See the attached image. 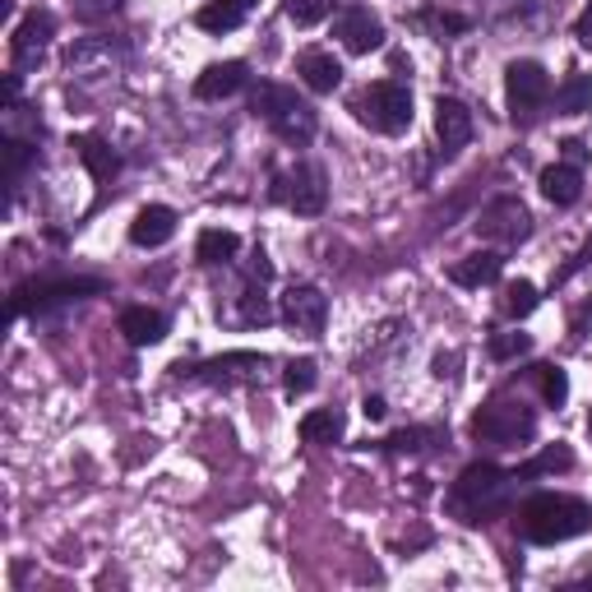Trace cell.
I'll return each mask as SVG.
<instances>
[{
  "label": "cell",
  "instance_id": "8fae6325",
  "mask_svg": "<svg viewBox=\"0 0 592 592\" xmlns=\"http://www.w3.org/2000/svg\"><path fill=\"white\" fill-rule=\"evenodd\" d=\"M324 315H329V301H324L320 288H311V282H301V288H292L288 297H282V320H288L297 333H320Z\"/></svg>",
  "mask_w": 592,
  "mask_h": 592
},
{
  "label": "cell",
  "instance_id": "7a4b0ae2",
  "mask_svg": "<svg viewBox=\"0 0 592 592\" xmlns=\"http://www.w3.org/2000/svg\"><path fill=\"white\" fill-rule=\"evenodd\" d=\"M588 528H592V505L579 496H560V491L532 496L519 513V532L537 547L570 542V537H583Z\"/></svg>",
  "mask_w": 592,
  "mask_h": 592
},
{
  "label": "cell",
  "instance_id": "4dcf8cb0",
  "mask_svg": "<svg viewBox=\"0 0 592 592\" xmlns=\"http://www.w3.org/2000/svg\"><path fill=\"white\" fill-rule=\"evenodd\" d=\"M528 347H532L528 333H496V339H491V356H496V362H513V356H523Z\"/></svg>",
  "mask_w": 592,
  "mask_h": 592
},
{
  "label": "cell",
  "instance_id": "1f68e13d",
  "mask_svg": "<svg viewBox=\"0 0 592 592\" xmlns=\"http://www.w3.org/2000/svg\"><path fill=\"white\" fill-rule=\"evenodd\" d=\"M29 163H33V148L19 144V139H6V176H10V181H19V172Z\"/></svg>",
  "mask_w": 592,
  "mask_h": 592
},
{
  "label": "cell",
  "instance_id": "3957f363",
  "mask_svg": "<svg viewBox=\"0 0 592 592\" xmlns=\"http://www.w3.org/2000/svg\"><path fill=\"white\" fill-rule=\"evenodd\" d=\"M537 430V412L523 398H491L472 417V440L481 445H523Z\"/></svg>",
  "mask_w": 592,
  "mask_h": 592
},
{
  "label": "cell",
  "instance_id": "52a82bcc",
  "mask_svg": "<svg viewBox=\"0 0 592 592\" xmlns=\"http://www.w3.org/2000/svg\"><path fill=\"white\" fill-rule=\"evenodd\" d=\"M505 97H509L513 121H532L551 102V74L537 61H513L505 70Z\"/></svg>",
  "mask_w": 592,
  "mask_h": 592
},
{
  "label": "cell",
  "instance_id": "cb8c5ba5",
  "mask_svg": "<svg viewBox=\"0 0 592 592\" xmlns=\"http://www.w3.org/2000/svg\"><path fill=\"white\" fill-rule=\"evenodd\" d=\"M588 102H592V80L588 74H570L564 89H555V112H564V116L588 112Z\"/></svg>",
  "mask_w": 592,
  "mask_h": 592
},
{
  "label": "cell",
  "instance_id": "d590c367",
  "mask_svg": "<svg viewBox=\"0 0 592 592\" xmlns=\"http://www.w3.org/2000/svg\"><path fill=\"white\" fill-rule=\"evenodd\" d=\"M362 412H366V422H384V412H390V407H384V398H380V394H371V398L362 403Z\"/></svg>",
  "mask_w": 592,
  "mask_h": 592
},
{
  "label": "cell",
  "instance_id": "44dd1931",
  "mask_svg": "<svg viewBox=\"0 0 592 592\" xmlns=\"http://www.w3.org/2000/svg\"><path fill=\"white\" fill-rule=\"evenodd\" d=\"M250 107H255V116L260 121H278V116H288L292 107H301V97L292 93V89H282V84H260L255 89V97H250Z\"/></svg>",
  "mask_w": 592,
  "mask_h": 592
},
{
  "label": "cell",
  "instance_id": "9c48e42d",
  "mask_svg": "<svg viewBox=\"0 0 592 592\" xmlns=\"http://www.w3.org/2000/svg\"><path fill=\"white\" fill-rule=\"evenodd\" d=\"M333 33H339V42L352 51V56H371L375 46H384V23H380L366 6L343 10L339 23H333Z\"/></svg>",
  "mask_w": 592,
  "mask_h": 592
},
{
  "label": "cell",
  "instance_id": "5b68a950",
  "mask_svg": "<svg viewBox=\"0 0 592 592\" xmlns=\"http://www.w3.org/2000/svg\"><path fill=\"white\" fill-rule=\"evenodd\" d=\"M273 199L288 204L292 214L301 218H315L329 199V186H324V167L320 163H297L292 172H278L273 176Z\"/></svg>",
  "mask_w": 592,
  "mask_h": 592
},
{
  "label": "cell",
  "instance_id": "83f0119b",
  "mask_svg": "<svg viewBox=\"0 0 592 592\" xmlns=\"http://www.w3.org/2000/svg\"><path fill=\"white\" fill-rule=\"evenodd\" d=\"M537 384H542V398L551 407H560L564 398H570V375H564L560 366H537Z\"/></svg>",
  "mask_w": 592,
  "mask_h": 592
},
{
  "label": "cell",
  "instance_id": "f1b7e54d",
  "mask_svg": "<svg viewBox=\"0 0 592 592\" xmlns=\"http://www.w3.org/2000/svg\"><path fill=\"white\" fill-rule=\"evenodd\" d=\"M273 320V305L264 301L260 288H246L241 292V324H269Z\"/></svg>",
  "mask_w": 592,
  "mask_h": 592
},
{
  "label": "cell",
  "instance_id": "603a6c76",
  "mask_svg": "<svg viewBox=\"0 0 592 592\" xmlns=\"http://www.w3.org/2000/svg\"><path fill=\"white\" fill-rule=\"evenodd\" d=\"M241 19H246V10L227 6V0H214V6H204L195 14V23H199L204 33H231V29H241Z\"/></svg>",
  "mask_w": 592,
  "mask_h": 592
},
{
  "label": "cell",
  "instance_id": "d6a6232c",
  "mask_svg": "<svg viewBox=\"0 0 592 592\" xmlns=\"http://www.w3.org/2000/svg\"><path fill=\"white\" fill-rule=\"evenodd\" d=\"M315 390V362H292L288 366V394H305Z\"/></svg>",
  "mask_w": 592,
  "mask_h": 592
},
{
  "label": "cell",
  "instance_id": "e0dca14e",
  "mask_svg": "<svg viewBox=\"0 0 592 592\" xmlns=\"http://www.w3.org/2000/svg\"><path fill=\"white\" fill-rule=\"evenodd\" d=\"M542 195L555 204V209H570V204H579L583 195V172L574 163H555L542 172Z\"/></svg>",
  "mask_w": 592,
  "mask_h": 592
},
{
  "label": "cell",
  "instance_id": "8d00e7d4",
  "mask_svg": "<svg viewBox=\"0 0 592 592\" xmlns=\"http://www.w3.org/2000/svg\"><path fill=\"white\" fill-rule=\"evenodd\" d=\"M564 158L579 167V163H583V144H579V139H564Z\"/></svg>",
  "mask_w": 592,
  "mask_h": 592
},
{
  "label": "cell",
  "instance_id": "9a60e30c",
  "mask_svg": "<svg viewBox=\"0 0 592 592\" xmlns=\"http://www.w3.org/2000/svg\"><path fill=\"white\" fill-rule=\"evenodd\" d=\"M297 74H301V84L311 89V93H333L343 84V65L329 56V51H301L297 56Z\"/></svg>",
  "mask_w": 592,
  "mask_h": 592
},
{
  "label": "cell",
  "instance_id": "f35d334b",
  "mask_svg": "<svg viewBox=\"0 0 592 592\" xmlns=\"http://www.w3.org/2000/svg\"><path fill=\"white\" fill-rule=\"evenodd\" d=\"M588 435H592V417H588Z\"/></svg>",
  "mask_w": 592,
  "mask_h": 592
},
{
  "label": "cell",
  "instance_id": "30bf717a",
  "mask_svg": "<svg viewBox=\"0 0 592 592\" xmlns=\"http://www.w3.org/2000/svg\"><path fill=\"white\" fill-rule=\"evenodd\" d=\"M51 33H56V19H51L46 10H33L29 19L19 23L14 38H10V51H14V74H19V70H33V65L42 61V51H46Z\"/></svg>",
  "mask_w": 592,
  "mask_h": 592
},
{
  "label": "cell",
  "instance_id": "74e56055",
  "mask_svg": "<svg viewBox=\"0 0 592 592\" xmlns=\"http://www.w3.org/2000/svg\"><path fill=\"white\" fill-rule=\"evenodd\" d=\"M227 6H237V10H250V6H260V0H227Z\"/></svg>",
  "mask_w": 592,
  "mask_h": 592
},
{
  "label": "cell",
  "instance_id": "2e32d148",
  "mask_svg": "<svg viewBox=\"0 0 592 592\" xmlns=\"http://www.w3.org/2000/svg\"><path fill=\"white\" fill-rule=\"evenodd\" d=\"M121 333L135 347H153L167 339V320L158 311H148V305H131V311H121Z\"/></svg>",
  "mask_w": 592,
  "mask_h": 592
},
{
  "label": "cell",
  "instance_id": "6da1fadb",
  "mask_svg": "<svg viewBox=\"0 0 592 592\" xmlns=\"http://www.w3.org/2000/svg\"><path fill=\"white\" fill-rule=\"evenodd\" d=\"M513 481H519V472H505L496 463H472V468H463L454 481L449 513L458 523H491L509 509Z\"/></svg>",
  "mask_w": 592,
  "mask_h": 592
},
{
  "label": "cell",
  "instance_id": "ba28073f",
  "mask_svg": "<svg viewBox=\"0 0 592 592\" xmlns=\"http://www.w3.org/2000/svg\"><path fill=\"white\" fill-rule=\"evenodd\" d=\"M528 231H532V214L523 209V199H513V195L491 199V204L481 209V218H477V237L500 241V246L528 241Z\"/></svg>",
  "mask_w": 592,
  "mask_h": 592
},
{
  "label": "cell",
  "instance_id": "e575fe53",
  "mask_svg": "<svg viewBox=\"0 0 592 592\" xmlns=\"http://www.w3.org/2000/svg\"><path fill=\"white\" fill-rule=\"evenodd\" d=\"M574 38H579V42H583V46L592 51V0H588V6H583V14L574 19Z\"/></svg>",
  "mask_w": 592,
  "mask_h": 592
},
{
  "label": "cell",
  "instance_id": "277c9868",
  "mask_svg": "<svg viewBox=\"0 0 592 592\" xmlns=\"http://www.w3.org/2000/svg\"><path fill=\"white\" fill-rule=\"evenodd\" d=\"M356 116H362L371 131H380V135H403L412 125V93H407V84H398V80L371 84L362 97H356Z\"/></svg>",
  "mask_w": 592,
  "mask_h": 592
},
{
  "label": "cell",
  "instance_id": "ab89813d",
  "mask_svg": "<svg viewBox=\"0 0 592 592\" xmlns=\"http://www.w3.org/2000/svg\"><path fill=\"white\" fill-rule=\"evenodd\" d=\"M588 315H592V305H588Z\"/></svg>",
  "mask_w": 592,
  "mask_h": 592
},
{
  "label": "cell",
  "instance_id": "7402d4cb",
  "mask_svg": "<svg viewBox=\"0 0 592 592\" xmlns=\"http://www.w3.org/2000/svg\"><path fill=\"white\" fill-rule=\"evenodd\" d=\"M80 158H84V167L93 172V181H112V176L121 172L116 148H112L107 139H97V135H84V139H80Z\"/></svg>",
  "mask_w": 592,
  "mask_h": 592
},
{
  "label": "cell",
  "instance_id": "836d02e7",
  "mask_svg": "<svg viewBox=\"0 0 592 592\" xmlns=\"http://www.w3.org/2000/svg\"><path fill=\"white\" fill-rule=\"evenodd\" d=\"M422 19L435 23L440 33H463V29H468V19H463V14H440V10H430V14H422Z\"/></svg>",
  "mask_w": 592,
  "mask_h": 592
},
{
  "label": "cell",
  "instance_id": "8992f818",
  "mask_svg": "<svg viewBox=\"0 0 592 592\" xmlns=\"http://www.w3.org/2000/svg\"><path fill=\"white\" fill-rule=\"evenodd\" d=\"M102 292V278H38V282H23L10 301V315H29V311H46V305H61V301H84Z\"/></svg>",
  "mask_w": 592,
  "mask_h": 592
},
{
  "label": "cell",
  "instance_id": "f546056e",
  "mask_svg": "<svg viewBox=\"0 0 592 592\" xmlns=\"http://www.w3.org/2000/svg\"><path fill=\"white\" fill-rule=\"evenodd\" d=\"M329 14V0H288V19L297 23V29H311V23H320Z\"/></svg>",
  "mask_w": 592,
  "mask_h": 592
},
{
  "label": "cell",
  "instance_id": "d4e9b609",
  "mask_svg": "<svg viewBox=\"0 0 592 592\" xmlns=\"http://www.w3.org/2000/svg\"><path fill=\"white\" fill-rule=\"evenodd\" d=\"M570 468H574V454L564 449V445H551V449L537 454L532 463H523V468H519V481H523V477H547V472H570Z\"/></svg>",
  "mask_w": 592,
  "mask_h": 592
},
{
  "label": "cell",
  "instance_id": "4fadbf2b",
  "mask_svg": "<svg viewBox=\"0 0 592 592\" xmlns=\"http://www.w3.org/2000/svg\"><path fill=\"white\" fill-rule=\"evenodd\" d=\"M172 237H176V214L167 209V204H148V209H139L135 222H131V241L139 250H158Z\"/></svg>",
  "mask_w": 592,
  "mask_h": 592
},
{
  "label": "cell",
  "instance_id": "5bb4252c",
  "mask_svg": "<svg viewBox=\"0 0 592 592\" xmlns=\"http://www.w3.org/2000/svg\"><path fill=\"white\" fill-rule=\"evenodd\" d=\"M246 61H222V65H209L195 80V97H204V102H222V97H231V93H241L246 89Z\"/></svg>",
  "mask_w": 592,
  "mask_h": 592
},
{
  "label": "cell",
  "instance_id": "d6986e66",
  "mask_svg": "<svg viewBox=\"0 0 592 592\" xmlns=\"http://www.w3.org/2000/svg\"><path fill=\"white\" fill-rule=\"evenodd\" d=\"M500 269H505V260L496 250H477V255H468V260H458L449 269V278L458 282V288H486V282L500 278Z\"/></svg>",
  "mask_w": 592,
  "mask_h": 592
},
{
  "label": "cell",
  "instance_id": "4316f807",
  "mask_svg": "<svg viewBox=\"0 0 592 592\" xmlns=\"http://www.w3.org/2000/svg\"><path fill=\"white\" fill-rule=\"evenodd\" d=\"M537 311V288H532V282H509V288H505V315L509 320H523V315H532Z\"/></svg>",
  "mask_w": 592,
  "mask_h": 592
},
{
  "label": "cell",
  "instance_id": "484cf974",
  "mask_svg": "<svg viewBox=\"0 0 592 592\" xmlns=\"http://www.w3.org/2000/svg\"><path fill=\"white\" fill-rule=\"evenodd\" d=\"M430 440H440V430L412 426V430H394L390 440H384V449H390V454H422V449H430Z\"/></svg>",
  "mask_w": 592,
  "mask_h": 592
},
{
  "label": "cell",
  "instance_id": "ac0fdd59",
  "mask_svg": "<svg viewBox=\"0 0 592 592\" xmlns=\"http://www.w3.org/2000/svg\"><path fill=\"white\" fill-rule=\"evenodd\" d=\"M237 250H241V237H237V231H227V227H204L199 241H195V260L214 269V264H231V260H237Z\"/></svg>",
  "mask_w": 592,
  "mask_h": 592
},
{
  "label": "cell",
  "instance_id": "7c38bea8",
  "mask_svg": "<svg viewBox=\"0 0 592 592\" xmlns=\"http://www.w3.org/2000/svg\"><path fill=\"white\" fill-rule=\"evenodd\" d=\"M435 135H440L445 158H454V153H463L472 139V112L463 107L458 97H440L435 102Z\"/></svg>",
  "mask_w": 592,
  "mask_h": 592
},
{
  "label": "cell",
  "instance_id": "ffe728a7",
  "mask_svg": "<svg viewBox=\"0 0 592 592\" xmlns=\"http://www.w3.org/2000/svg\"><path fill=\"white\" fill-rule=\"evenodd\" d=\"M301 440L305 445H339L343 440V412L339 407H320L301 417Z\"/></svg>",
  "mask_w": 592,
  "mask_h": 592
}]
</instances>
